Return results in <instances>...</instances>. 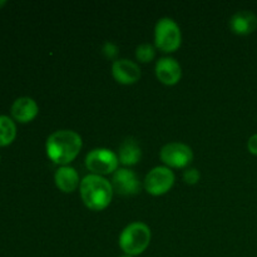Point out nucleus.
<instances>
[{
	"instance_id": "20e7f679",
	"label": "nucleus",
	"mask_w": 257,
	"mask_h": 257,
	"mask_svg": "<svg viewBox=\"0 0 257 257\" xmlns=\"http://www.w3.org/2000/svg\"><path fill=\"white\" fill-rule=\"evenodd\" d=\"M182 34L175 20L171 18H162L157 22L155 28L156 48L163 53H173L181 47Z\"/></svg>"
},
{
	"instance_id": "9d476101",
	"label": "nucleus",
	"mask_w": 257,
	"mask_h": 257,
	"mask_svg": "<svg viewBox=\"0 0 257 257\" xmlns=\"http://www.w3.org/2000/svg\"><path fill=\"white\" fill-rule=\"evenodd\" d=\"M113 78L119 84H135L141 78V69L135 62L128 59H117L112 65Z\"/></svg>"
},
{
	"instance_id": "7ed1b4c3",
	"label": "nucleus",
	"mask_w": 257,
	"mask_h": 257,
	"mask_svg": "<svg viewBox=\"0 0 257 257\" xmlns=\"http://www.w3.org/2000/svg\"><path fill=\"white\" fill-rule=\"evenodd\" d=\"M151 230L146 223L133 222L122 231L119 246L128 256H137L145 252L151 242Z\"/></svg>"
},
{
	"instance_id": "412c9836",
	"label": "nucleus",
	"mask_w": 257,
	"mask_h": 257,
	"mask_svg": "<svg viewBox=\"0 0 257 257\" xmlns=\"http://www.w3.org/2000/svg\"><path fill=\"white\" fill-rule=\"evenodd\" d=\"M120 257H132V256H128V255H123V256H120Z\"/></svg>"
},
{
	"instance_id": "0eeeda50",
	"label": "nucleus",
	"mask_w": 257,
	"mask_h": 257,
	"mask_svg": "<svg viewBox=\"0 0 257 257\" xmlns=\"http://www.w3.org/2000/svg\"><path fill=\"white\" fill-rule=\"evenodd\" d=\"M160 157L166 165V167L185 168L192 162L193 152L187 145L173 142L168 143L161 150Z\"/></svg>"
},
{
	"instance_id": "1a4fd4ad",
	"label": "nucleus",
	"mask_w": 257,
	"mask_h": 257,
	"mask_svg": "<svg viewBox=\"0 0 257 257\" xmlns=\"http://www.w3.org/2000/svg\"><path fill=\"white\" fill-rule=\"evenodd\" d=\"M156 77L166 85L177 84L182 78V69H181L180 63L175 58H161L156 63Z\"/></svg>"
},
{
	"instance_id": "aec40b11",
	"label": "nucleus",
	"mask_w": 257,
	"mask_h": 257,
	"mask_svg": "<svg viewBox=\"0 0 257 257\" xmlns=\"http://www.w3.org/2000/svg\"><path fill=\"white\" fill-rule=\"evenodd\" d=\"M5 4H7V2H5V0H0V8L4 7Z\"/></svg>"
},
{
	"instance_id": "f8f14e48",
	"label": "nucleus",
	"mask_w": 257,
	"mask_h": 257,
	"mask_svg": "<svg viewBox=\"0 0 257 257\" xmlns=\"http://www.w3.org/2000/svg\"><path fill=\"white\" fill-rule=\"evenodd\" d=\"M230 29L237 35H248L253 33L257 28V17L252 12L240 10L231 17Z\"/></svg>"
},
{
	"instance_id": "6ab92c4d",
	"label": "nucleus",
	"mask_w": 257,
	"mask_h": 257,
	"mask_svg": "<svg viewBox=\"0 0 257 257\" xmlns=\"http://www.w3.org/2000/svg\"><path fill=\"white\" fill-rule=\"evenodd\" d=\"M247 148L250 151L251 155L257 156V135L251 136L250 140L247 142Z\"/></svg>"
},
{
	"instance_id": "423d86ee",
	"label": "nucleus",
	"mask_w": 257,
	"mask_h": 257,
	"mask_svg": "<svg viewBox=\"0 0 257 257\" xmlns=\"http://www.w3.org/2000/svg\"><path fill=\"white\" fill-rule=\"evenodd\" d=\"M175 183V175L171 168L158 166L151 170L145 178V190L152 196H162L172 188Z\"/></svg>"
},
{
	"instance_id": "f03ea898",
	"label": "nucleus",
	"mask_w": 257,
	"mask_h": 257,
	"mask_svg": "<svg viewBox=\"0 0 257 257\" xmlns=\"http://www.w3.org/2000/svg\"><path fill=\"white\" fill-rule=\"evenodd\" d=\"M80 197L92 211H103L110 205L113 197L112 183L102 176L88 175L80 181Z\"/></svg>"
},
{
	"instance_id": "6e6552de",
	"label": "nucleus",
	"mask_w": 257,
	"mask_h": 257,
	"mask_svg": "<svg viewBox=\"0 0 257 257\" xmlns=\"http://www.w3.org/2000/svg\"><path fill=\"white\" fill-rule=\"evenodd\" d=\"M113 191L120 196L130 197L136 196L142 190V183L133 171L127 168H118L112 177Z\"/></svg>"
},
{
	"instance_id": "dca6fc26",
	"label": "nucleus",
	"mask_w": 257,
	"mask_h": 257,
	"mask_svg": "<svg viewBox=\"0 0 257 257\" xmlns=\"http://www.w3.org/2000/svg\"><path fill=\"white\" fill-rule=\"evenodd\" d=\"M156 48L151 44H141L136 49V58L141 63H150L155 59Z\"/></svg>"
},
{
	"instance_id": "9b49d317",
	"label": "nucleus",
	"mask_w": 257,
	"mask_h": 257,
	"mask_svg": "<svg viewBox=\"0 0 257 257\" xmlns=\"http://www.w3.org/2000/svg\"><path fill=\"white\" fill-rule=\"evenodd\" d=\"M13 119L19 123H29L34 119L39 113V107L37 102L30 97H20L17 100H14L12 105Z\"/></svg>"
},
{
	"instance_id": "4468645a",
	"label": "nucleus",
	"mask_w": 257,
	"mask_h": 257,
	"mask_svg": "<svg viewBox=\"0 0 257 257\" xmlns=\"http://www.w3.org/2000/svg\"><path fill=\"white\" fill-rule=\"evenodd\" d=\"M142 158V150L137 141L132 137H128L120 143L119 151H118V160L123 166H136Z\"/></svg>"
},
{
	"instance_id": "2eb2a0df",
	"label": "nucleus",
	"mask_w": 257,
	"mask_h": 257,
	"mask_svg": "<svg viewBox=\"0 0 257 257\" xmlns=\"http://www.w3.org/2000/svg\"><path fill=\"white\" fill-rule=\"evenodd\" d=\"M17 137V125L8 115H0V147H5L14 142Z\"/></svg>"
},
{
	"instance_id": "39448f33",
	"label": "nucleus",
	"mask_w": 257,
	"mask_h": 257,
	"mask_svg": "<svg viewBox=\"0 0 257 257\" xmlns=\"http://www.w3.org/2000/svg\"><path fill=\"white\" fill-rule=\"evenodd\" d=\"M118 156L107 148H95L85 157V166L92 175L104 176L114 173L118 170Z\"/></svg>"
},
{
	"instance_id": "a211bd4d",
	"label": "nucleus",
	"mask_w": 257,
	"mask_h": 257,
	"mask_svg": "<svg viewBox=\"0 0 257 257\" xmlns=\"http://www.w3.org/2000/svg\"><path fill=\"white\" fill-rule=\"evenodd\" d=\"M102 52H103V54L108 58V59H115V58H117V54H118V48L115 47L113 43L107 42L104 45H103Z\"/></svg>"
},
{
	"instance_id": "f3484780",
	"label": "nucleus",
	"mask_w": 257,
	"mask_h": 257,
	"mask_svg": "<svg viewBox=\"0 0 257 257\" xmlns=\"http://www.w3.org/2000/svg\"><path fill=\"white\" fill-rule=\"evenodd\" d=\"M183 180L187 185H196L200 181V172L196 168H187L183 172Z\"/></svg>"
},
{
	"instance_id": "f257e3e1",
	"label": "nucleus",
	"mask_w": 257,
	"mask_h": 257,
	"mask_svg": "<svg viewBox=\"0 0 257 257\" xmlns=\"http://www.w3.org/2000/svg\"><path fill=\"white\" fill-rule=\"evenodd\" d=\"M82 137L74 131L62 130L52 133L45 143L49 160L59 166H68L82 150Z\"/></svg>"
},
{
	"instance_id": "ddd939ff",
	"label": "nucleus",
	"mask_w": 257,
	"mask_h": 257,
	"mask_svg": "<svg viewBox=\"0 0 257 257\" xmlns=\"http://www.w3.org/2000/svg\"><path fill=\"white\" fill-rule=\"evenodd\" d=\"M55 186L64 193L74 192L80 185L79 175L70 166H63L57 170L54 175Z\"/></svg>"
}]
</instances>
